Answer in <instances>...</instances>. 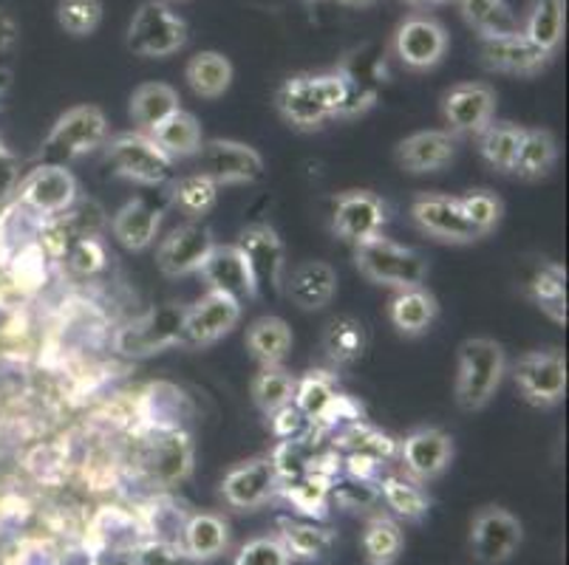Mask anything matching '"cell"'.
<instances>
[{"label": "cell", "instance_id": "1", "mask_svg": "<svg viewBox=\"0 0 569 565\" xmlns=\"http://www.w3.org/2000/svg\"><path fill=\"white\" fill-rule=\"evenodd\" d=\"M278 111L298 131H315L335 117H349V80L332 74L289 77L278 91Z\"/></svg>", "mask_w": 569, "mask_h": 565}, {"label": "cell", "instance_id": "2", "mask_svg": "<svg viewBox=\"0 0 569 565\" xmlns=\"http://www.w3.org/2000/svg\"><path fill=\"white\" fill-rule=\"evenodd\" d=\"M507 371L505 349L488 336L465 340L459 349V373H457V402L462 411H482L485 404L496 396L501 376Z\"/></svg>", "mask_w": 569, "mask_h": 565}, {"label": "cell", "instance_id": "3", "mask_svg": "<svg viewBox=\"0 0 569 565\" xmlns=\"http://www.w3.org/2000/svg\"><path fill=\"white\" fill-rule=\"evenodd\" d=\"M357 269L380 286L417 289L428 274V261L413 249L400 246L388 238L375 235L355 246Z\"/></svg>", "mask_w": 569, "mask_h": 565}, {"label": "cell", "instance_id": "4", "mask_svg": "<svg viewBox=\"0 0 569 565\" xmlns=\"http://www.w3.org/2000/svg\"><path fill=\"white\" fill-rule=\"evenodd\" d=\"M108 142V119L97 105H80L66 111L43 142L46 164H69Z\"/></svg>", "mask_w": 569, "mask_h": 565}, {"label": "cell", "instance_id": "5", "mask_svg": "<svg viewBox=\"0 0 569 565\" xmlns=\"http://www.w3.org/2000/svg\"><path fill=\"white\" fill-rule=\"evenodd\" d=\"M184 43H188V23L162 0L142 3L128 26L126 46L139 57H170L184 49Z\"/></svg>", "mask_w": 569, "mask_h": 565}, {"label": "cell", "instance_id": "6", "mask_svg": "<svg viewBox=\"0 0 569 565\" xmlns=\"http://www.w3.org/2000/svg\"><path fill=\"white\" fill-rule=\"evenodd\" d=\"M108 162L113 173L137 184L159 186L173 175V159L157 148L148 133H119L108 142Z\"/></svg>", "mask_w": 569, "mask_h": 565}, {"label": "cell", "instance_id": "7", "mask_svg": "<svg viewBox=\"0 0 569 565\" xmlns=\"http://www.w3.org/2000/svg\"><path fill=\"white\" fill-rule=\"evenodd\" d=\"M188 309L182 305H159L144 317L133 320L117 334V351L126 356H153L182 342V325Z\"/></svg>", "mask_w": 569, "mask_h": 565}, {"label": "cell", "instance_id": "8", "mask_svg": "<svg viewBox=\"0 0 569 565\" xmlns=\"http://www.w3.org/2000/svg\"><path fill=\"white\" fill-rule=\"evenodd\" d=\"M196 173L207 175L213 184H250L261 179L263 159L256 148L232 139H210L196 150Z\"/></svg>", "mask_w": 569, "mask_h": 565}, {"label": "cell", "instance_id": "9", "mask_svg": "<svg viewBox=\"0 0 569 565\" xmlns=\"http://www.w3.org/2000/svg\"><path fill=\"white\" fill-rule=\"evenodd\" d=\"M525 541V526L516 515L499 506H488L473 517L470 526V554L476 563L501 565L519 552Z\"/></svg>", "mask_w": 569, "mask_h": 565}, {"label": "cell", "instance_id": "10", "mask_svg": "<svg viewBox=\"0 0 569 565\" xmlns=\"http://www.w3.org/2000/svg\"><path fill=\"white\" fill-rule=\"evenodd\" d=\"M513 382L536 407H552L567 393V360L561 351H532L513 365Z\"/></svg>", "mask_w": 569, "mask_h": 565}, {"label": "cell", "instance_id": "11", "mask_svg": "<svg viewBox=\"0 0 569 565\" xmlns=\"http://www.w3.org/2000/svg\"><path fill=\"white\" fill-rule=\"evenodd\" d=\"M238 252L244 258L247 269L252 274L258 294L263 289L278 292L283 286V266H287V252L278 232L267 224H252L238 235Z\"/></svg>", "mask_w": 569, "mask_h": 565}, {"label": "cell", "instance_id": "12", "mask_svg": "<svg viewBox=\"0 0 569 565\" xmlns=\"http://www.w3.org/2000/svg\"><path fill=\"white\" fill-rule=\"evenodd\" d=\"M413 224L419 232H426L428 238L442 243H470L479 241L476 230L465 218L462 204L453 195L445 193H422L413 199L411 204Z\"/></svg>", "mask_w": 569, "mask_h": 565}, {"label": "cell", "instance_id": "13", "mask_svg": "<svg viewBox=\"0 0 569 565\" xmlns=\"http://www.w3.org/2000/svg\"><path fill=\"white\" fill-rule=\"evenodd\" d=\"M241 320V303L230 294L207 292L193 309H188L182 325V342L190 349H207L230 334Z\"/></svg>", "mask_w": 569, "mask_h": 565}, {"label": "cell", "instance_id": "14", "mask_svg": "<svg viewBox=\"0 0 569 565\" xmlns=\"http://www.w3.org/2000/svg\"><path fill=\"white\" fill-rule=\"evenodd\" d=\"M18 193L40 215H60L77 201V179L63 164H40L20 181Z\"/></svg>", "mask_w": 569, "mask_h": 565}, {"label": "cell", "instance_id": "15", "mask_svg": "<svg viewBox=\"0 0 569 565\" xmlns=\"http://www.w3.org/2000/svg\"><path fill=\"white\" fill-rule=\"evenodd\" d=\"M445 122L451 131L465 133V137H479V133L493 122L496 113V93L485 82H462L453 88L442 102Z\"/></svg>", "mask_w": 569, "mask_h": 565}, {"label": "cell", "instance_id": "16", "mask_svg": "<svg viewBox=\"0 0 569 565\" xmlns=\"http://www.w3.org/2000/svg\"><path fill=\"white\" fill-rule=\"evenodd\" d=\"M482 62L490 71H501V74L516 77H532L541 69H547L552 54L545 49H538L532 40H527L525 31H510V34H499V38H482L479 46Z\"/></svg>", "mask_w": 569, "mask_h": 565}, {"label": "cell", "instance_id": "17", "mask_svg": "<svg viewBox=\"0 0 569 565\" xmlns=\"http://www.w3.org/2000/svg\"><path fill=\"white\" fill-rule=\"evenodd\" d=\"M382 226H386V206L369 190H351L335 201L332 230L343 241L357 246L369 238L382 235Z\"/></svg>", "mask_w": 569, "mask_h": 565}, {"label": "cell", "instance_id": "18", "mask_svg": "<svg viewBox=\"0 0 569 565\" xmlns=\"http://www.w3.org/2000/svg\"><path fill=\"white\" fill-rule=\"evenodd\" d=\"M213 232L201 224H184L170 232L157 252L159 272L168 278H184V274L199 272L207 255L213 252Z\"/></svg>", "mask_w": 569, "mask_h": 565}, {"label": "cell", "instance_id": "19", "mask_svg": "<svg viewBox=\"0 0 569 565\" xmlns=\"http://www.w3.org/2000/svg\"><path fill=\"white\" fill-rule=\"evenodd\" d=\"M400 458L406 464V473L419 484L439 478L451 466L453 458L451 435L437 427L413 430L400 444Z\"/></svg>", "mask_w": 569, "mask_h": 565}, {"label": "cell", "instance_id": "20", "mask_svg": "<svg viewBox=\"0 0 569 565\" xmlns=\"http://www.w3.org/2000/svg\"><path fill=\"white\" fill-rule=\"evenodd\" d=\"M281 481H278L272 458H256L236 466L221 481V495L232 509H258L276 495Z\"/></svg>", "mask_w": 569, "mask_h": 565}, {"label": "cell", "instance_id": "21", "mask_svg": "<svg viewBox=\"0 0 569 565\" xmlns=\"http://www.w3.org/2000/svg\"><path fill=\"white\" fill-rule=\"evenodd\" d=\"M397 57L402 65L413 71L433 69L448 51V34L442 26L431 18H411L397 29L395 38Z\"/></svg>", "mask_w": 569, "mask_h": 565}, {"label": "cell", "instance_id": "22", "mask_svg": "<svg viewBox=\"0 0 569 565\" xmlns=\"http://www.w3.org/2000/svg\"><path fill=\"white\" fill-rule=\"evenodd\" d=\"M199 274L210 286V292H221L236 297L238 303L258 297V289L252 283V274L247 269L244 258L238 252V246H213V252L201 263Z\"/></svg>", "mask_w": 569, "mask_h": 565}, {"label": "cell", "instance_id": "23", "mask_svg": "<svg viewBox=\"0 0 569 565\" xmlns=\"http://www.w3.org/2000/svg\"><path fill=\"white\" fill-rule=\"evenodd\" d=\"M457 155V139L448 131H419L397 144V164L406 173H437Z\"/></svg>", "mask_w": 569, "mask_h": 565}, {"label": "cell", "instance_id": "24", "mask_svg": "<svg viewBox=\"0 0 569 565\" xmlns=\"http://www.w3.org/2000/svg\"><path fill=\"white\" fill-rule=\"evenodd\" d=\"M335 292H338V274L323 261L301 263L287 280L289 300L303 311L326 309L332 303Z\"/></svg>", "mask_w": 569, "mask_h": 565}, {"label": "cell", "instance_id": "25", "mask_svg": "<svg viewBox=\"0 0 569 565\" xmlns=\"http://www.w3.org/2000/svg\"><path fill=\"white\" fill-rule=\"evenodd\" d=\"M159 224H162V212L151 204V201L144 199H133L128 201L122 210L113 215V238L131 252H142L153 243L157 238Z\"/></svg>", "mask_w": 569, "mask_h": 565}, {"label": "cell", "instance_id": "26", "mask_svg": "<svg viewBox=\"0 0 569 565\" xmlns=\"http://www.w3.org/2000/svg\"><path fill=\"white\" fill-rule=\"evenodd\" d=\"M227 543H230V528L219 515L210 512H199V515L188 517L182 526V552L196 563L213 559L224 554Z\"/></svg>", "mask_w": 569, "mask_h": 565}, {"label": "cell", "instance_id": "27", "mask_svg": "<svg viewBox=\"0 0 569 565\" xmlns=\"http://www.w3.org/2000/svg\"><path fill=\"white\" fill-rule=\"evenodd\" d=\"M439 303L431 292L422 286L417 289H400L395 300H391V323L400 334L419 336L426 334L433 323H437Z\"/></svg>", "mask_w": 569, "mask_h": 565}, {"label": "cell", "instance_id": "28", "mask_svg": "<svg viewBox=\"0 0 569 565\" xmlns=\"http://www.w3.org/2000/svg\"><path fill=\"white\" fill-rule=\"evenodd\" d=\"M184 77H188V85L193 88L196 97L219 100L232 85V62L219 51H199L196 57H190Z\"/></svg>", "mask_w": 569, "mask_h": 565}, {"label": "cell", "instance_id": "29", "mask_svg": "<svg viewBox=\"0 0 569 565\" xmlns=\"http://www.w3.org/2000/svg\"><path fill=\"white\" fill-rule=\"evenodd\" d=\"M148 137L157 142V148L162 150L168 159H188V155H196V150L201 148V124L193 113L179 111L170 113L159 128H153Z\"/></svg>", "mask_w": 569, "mask_h": 565}, {"label": "cell", "instance_id": "30", "mask_svg": "<svg viewBox=\"0 0 569 565\" xmlns=\"http://www.w3.org/2000/svg\"><path fill=\"white\" fill-rule=\"evenodd\" d=\"M176 111H179V93L164 82H144L131 97V119L139 133H151Z\"/></svg>", "mask_w": 569, "mask_h": 565}, {"label": "cell", "instance_id": "31", "mask_svg": "<svg viewBox=\"0 0 569 565\" xmlns=\"http://www.w3.org/2000/svg\"><path fill=\"white\" fill-rule=\"evenodd\" d=\"M527 294L547 317L556 320L558 325L567 323V272L558 263L538 266L527 283Z\"/></svg>", "mask_w": 569, "mask_h": 565}, {"label": "cell", "instance_id": "32", "mask_svg": "<svg viewBox=\"0 0 569 565\" xmlns=\"http://www.w3.org/2000/svg\"><path fill=\"white\" fill-rule=\"evenodd\" d=\"M292 349V331L281 317H261L247 329V351L263 365H281Z\"/></svg>", "mask_w": 569, "mask_h": 565}, {"label": "cell", "instance_id": "33", "mask_svg": "<svg viewBox=\"0 0 569 565\" xmlns=\"http://www.w3.org/2000/svg\"><path fill=\"white\" fill-rule=\"evenodd\" d=\"M521 137L525 128L510 122H490L482 133H479V153L485 162L501 173H513L516 155H519Z\"/></svg>", "mask_w": 569, "mask_h": 565}, {"label": "cell", "instance_id": "34", "mask_svg": "<svg viewBox=\"0 0 569 565\" xmlns=\"http://www.w3.org/2000/svg\"><path fill=\"white\" fill-rule=\"evenodd\" d=\"M278 541L289 552L292 559H320L332 552L335 546V532L318 523H295L281 521V535Z\"/></svg>", "mask_w": 569, "mask_h": 565}, {"label": "cell", "instance_id": "35", "mask_svg": "<svg viewBox=\"0 0 569 565\" xmlns=\"http://www.w3.org/2000/svg\"><path fill=\"white\" fill-rule=\"evenodd\" d=\"M558 162V142L550 131H525L521 137L519 155H516L513 173H519L521 179H545L552 173Z\"/></svg>", "mask_w": 569, "mask_h": 565}, {"label": "cell", "instance_id": "36", "mask_svg": "<svg viewBox=\"0 0 569 565\" xmlns=\"http://www.w3.org/2000/svg\"><path fill=\"white\" fill-rule=\"evenodd\" d=\"M193 470V444L184 433H168L153 450V475L162 484H179Z\"/></svg>", "mask_w": 569, "mask_h": 565}, {"label": "cell", "instance_id": "37", "mask_svg": "<svg viewBox=\"0 0 569 565\" xmlns=\"http://www.w3.org/2000/svg\"><path fill=\"white\" fill-rule=\"evenodd\" d=\"M369 336L360 320L355 317H335L323 331V351L329 360L338 365H351L366 354Z\"/></svg>", "mask_w": 569, "mask_h": 565}, {"label": "cell", "instance_id": "38", "mask_svg": "<svg viewBox=\"0 0 569 565\" xmlns=\"http://www.w3.org/2000/svg\"><path fill=\"white\" fill-rule=\"evenodd\" d=\"M170 204L188 218H204L219 204V184L201 173H190L170 184Z\"/></svg>", "mask_w": 569, "mask_h": 565}, {"label": "cell", "instance_id": "39", "mask_svg": "<svg viewBox=\"0 0 569 565\" xmlns=\"http://www.w3.org/2000/svg\"><path fill=\"white\" fill-rule=\"evenodd\" d=\"M295 380L292 373L281 365H263L261 373H258L256 380H252V402L258 404V411L263 416H272L281 407L292 404L295 398Z\"/></svg>", "mask_w": 569, "mask_h": 565}, {"label": "cell", "instance_id": "40", "mask_svg": "<svg viewBox=\"0 0 569 565\" xmlns=\"http://www.w3.org/2000/svg\"><path fill=\"white\" fill-rule=\"evenodd\" d=\"M380 495L395 515L406 521H422L431 509V497L419 486V481L400 478V475H388L380 481Z\"/></svg>", "mask_w": 569, "mask_h": 565}, {"label": "cell", "instance_id": "41", "mask_svg": "<svg viewBox=\"0 0 569 565\" xmlns=\"http://www.w3.org/2000/svg\"><path fill=\"white\" fill-rule=\"evenodd\" d=\"M462 3L465 20L473 26L482 38H499L519 31V20L510 12L505 0H459Z\"/></svg>", "mask_w": 569, "mask_h": 565}, {"label": "cell", "instance_id": "42", "mask_svg": "<svg viewBox=\"0 0 569 565\" xmlns=\"http://www.w3.org/2000/svg\"><path fill=\"white\" fill-rule=\"evenodd\" d=\"M335 396H338V391H335L332 376L326 371H309L307 376L298 380V385H295L292 404L309 418V422L318 424L320 418H323V413L332 407Z\"/></svg>", "mask_w": 569, "mask_h": 565}, {"label": "cell", "instance_id": "43", "mask_svg": "<svg viewBox=\"0 0 569 565\" xmlns=\"http://www.w3.org/2000/svg\"><path fill=\"white\" fill-rule=\"evenodd\" d=\"M525 34L538 49L552 54L563 40V0H538L525 26Z\"/></svg>", "mask_w": 569, "mask_h": 565}, {"label": "cell", "instance_id": "44", "mask_svg": "<svg viewBox=\"0 0 569 565\" xmlns=\"http://www.w3.org/2000/svg\"><path fill=\"white\" fill-rule=\"evenodd\" d=\"M402 528L400 523L391 521V517L380 515L366 526L363 535V554L366 563H382V565H395L397 557L402 552Z\"/></svg>", "mask_w": 569, "mask_h": 565}, {"label": "cell", "instance_id": "45", "mask_svg": "<svg viewBox=\"0 0 569 565\" xmlns=\"http://www.w3.org/2000/svg\"><path fill=\"white\" fill-rule=\"evenodd\" d=\"M57 23L71 38H88L102 23V0H60Z\"/></svg>", "mask_w": 569, "mask_h": 565}, {"label": "cell", "instance_id": "46", "mask_svg": "<svg viewBox=\"0 0 569 565\" xmlns=\"http://www.w3.org/2000/svg\"><path fill=\"white\" fill-rule=\"evenodd\" d=\"M462 204L465 218L470 221V226L476 230V235L485 238L499 226L501 215H505V204H501L499 195L488 193V190H476V193H468L459 199Z\"/></svg>", "mask_w": 569, "mask_h": 565}, {"label": "cell", "instance_id": "47", "mask_svg": "<svg viewBox=\"0 0 569 565\" xmlns=\"http://www.w3.org/2000/svg\"><path fill=\"white\" fill-rule=\"evenodd\" d=\"M292 557L278 537H256L238 552L236 565H289Z\"/></svg>", "mask_w": 569, "mask_h": 565}, {"label": "cell", "instance_id": "48", "mask_svg": "<svg viewBox=\"0 0 569 565\" xmlns=\"http://www.w3.org/2000/svg\"><path fill=\"white\" fill-rule=\"evenodd\" d=\"M66 261L77 274H94L106 266V249L97 238H77L66 246Z\"/></svg>", "mask_w": 569, "mask_h": 565}, {"label": "cell", "instance_id": "49", "mask_svg": "<svg viewBox=\"0 0 569 565\" xmlns=\"http://www.w3.org/2000/svg\"><path fill=\"white\" fill-rule=\"evenodd\" d=\"M133 565H196V559L164 541H148L133 546Z\"/></svg>", "mask_w": 569, "mask_h": 565}, {"label": "cell", "instance_id": "50", "mask_svg": "<svg viewBox=\"0 0 569 565\" xmlns=\"http://www.w3.org/2000/svg\"><path fill=\"white\" fill-rule=\"evenodd\" d=\"M272 430L281 442H303L309 435V430H315V424L303 416L295 404H287L278 413H272Z\"/></svg>", "mask_w": 569, "mask_h": 565}, {"label": "cell", "instance_id": "51", "mask_svg": "<svg viewBox=\"0 0 569 565\" xmlns=\"http://www.w3.org/2000/svg\"><path fill=\"white\" fill-rule=\"evenodd\" d=\"M335 497H338L343 506H349V509H363V506L375 504L377 490L371 484H366V481L351 478L349 484L335 486Z\"/></svg>", "mask_w": 569, "mask_h": 565}, {"label": "cell", "instance_id": "52", "mask_svg": "<svg viewBox=\"0 0 569 565\" xmlns=\"http://www.w3.org/2000/svg\"><path fill=\"white\" fill-rule=\"evenodd\" d=\"M18 179H20L18 159H14V153L7 148V144L0 142V199H7L9 193H14Z\"/></svg>", "mask_w": 569, "mask_h": 565}, {"label": "cell", "instance_id": "53", "mask_svg": "<svg viewBox=\"0 0 569 565\" xmlns=\"http://www.w3.org/2000/svg\"><path fill=\"white\" fill-rule=\"evenodd\" d=\"M18 40V26L7 12H0V54H7Z\"/></svg>", "mask_w": 569, "mask_h": 565}, {"label": "cell", "instance_id": "54", "mask_svg": "<svg viewBox=\"0 0 569 565\" xmlns=\"http://www.w3.org/2000/svg\"><path fill=\"white\" fill-rule=\"evenodd\" d=\"M417 3H437V0H417Z\"/></svg>", "mask_w": 569, "mask_h": 565}, {"label": "cell", "instance_id": "55", "mask_svg": "<svg viewBox=\"0 0 569 565\" xmlns=\"http://www.w3.org/2000/svg\"><path fill=\"white\" fill-rule=\"evenodd\" d=\"M349 3H363V0H349Z\"/></svg>", "mask_w": 569, "mask_h": 565}, {"label": "cell", "instance_id": "56", "mask_svg": "<svg viewBox=\"0 0 569 565\" xmlns=\"http://www.w3.org/2000/svg\"><path fill=\"white\" fill-rule=\"evenodd\" d=\"M366 565H382V563H366Z\"/></svg>", "mask_w": 569, "mask_h": 565}]
</instances>
